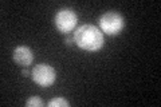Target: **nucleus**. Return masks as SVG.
<instances>
[{
  "instance_id": "nucleus-9",
  "label": "nucleus",
  "mask_w": 161,
  "mask_h": 107,
  "mask_svg": "<svg viewBox=\"0 0 161 107\" xmlns=\"http://www.w3.org/2000/svg\"><path fill=\"white\" fill-rule=\"evenodd\" d=\"M22 74H23V76H28V75H30V72H28V70H26V68H24V70L22 71Z\"/></svg>"
},
{
  "instance_id": "nucleus-3",
  "label": "nucleus",
  "mask_w": 161,
  "mask_h": 107,
  "mask_svg": "<svg viewBox=\"0 0 161 107\" xmlns=\"http://www.w3.org/2000/svg\"><path fill=\"white\" fill-rule=\"evenodd\" d=\"M54 22H55L57 28L59 29V32L67 34V32L71 31V29H74V27L77 25L78 18H77V13H75L73 9L63 8V9H59L57 12Z\"/></svg>"
},
{
  "instance_id": "nucleus-6",
  "label": "nucleus",
  "mask_w": 161,
  "mask_h": 107,
  "mask_svg": "<svg viewBox=\"0 0 161 107\" xmlns=\"http://www.w3.org/2000/svg\"><path fill=\"white\" fill-rule=\"evenodd\" d=\"M48 106L50 107H67L69 106V102L62 99V98H55V99H53L51 102H50Z\"/></svg>"
},
{
  "instance_id": "nucleus-5",
  "label": "nucleus",
  "mask_w": 161,
  "mask_h": 107,
  "mask_svg": "<svg viewBox=\"0 0 161 107\" xmlns=\"http://www.w3.org/2000/svg\"><path fill=\"white\" fill-rule=\"evenodd\" d=\"M14 60L22 67H27L34 60L32 51L28 47H26V45H19V47L14 50Z\"/></svg>"
},
{
  "instance_id": "nucleus-1",
  "label": "nucleus",
  "mask_w": 161,
  "mask_h": 107,
  "mask_svg": "<svg viewBox=\"0 0 161 107\" xmlns=\"http://www.w3.org/2000/svg\"><path fill=\"white\" fill-rule=\"evenodd\" d=\"M74 43L82 50L98 51L103 45V35L97 27L85 24L74 32Z\"/></svg>"
},
{
  "instance_id": "nucleus-7",
  "label": "nucleus",
  "mask_w": 161,
  "mask_h": 107,
  "mask_svg": "<svg viewBox=\"0 0 161 107\" xmlns=\"http://www.w3.org/2000/svg\"><path fill=\"white\" fill-rule=\"evenodd\" d=\"M26 104L28 107H42L43 106V102L40 98H38V96H31L27 102H26Z\"/></svg>"
},
{
  "instance_id": "nucleus-4",
  "label": "nucleus",
  "mask_w": 161,
  "mask_h": 107,
  "mask_svg": "<svg viewBox=\"0 0 161 107\" xmlns=\"http://www.w3.org/2000/svg\"><path fill=\"white\" fill-rule=\"evenodd\" d=\"M31 76L36 84L42 87H48L55 82V70L46 63H40L34 67Z\"/></svg>"
},
{
  "instance_id": "nucleus-8",
  "label": "nucleus",
  "mask_w": 161,
  "mask_h": 107,
  "mask_svg": "<svg viewBox=\"0 0 161 107\" xmlns=\"http://www.w3.org/2000/svg\"><path fill=\"white\" fill-rule=\"evenodd\" d=\"M73 40H74V39H71V38H66V40H64V42H66L67 45H71V44H73Z\"/></svg>"
},
{
  "instance_id": "nucleus-2",
  "label": "nucleus",
  "mask_w": 161,
  "mask_h": 107,
  "mask_svg": "<svg viewBox=\"0 0 161 107\" xmlns=\"http://www.w3.org/2000/svg\"><path fill=\"white\" fill-rule=\"evenodd\" d=\"M99 25L105 34L117 35L122 31V28L125 25V20L121 13L115 11H109L99 18Z\"/></svg>"
}]
</instances>
